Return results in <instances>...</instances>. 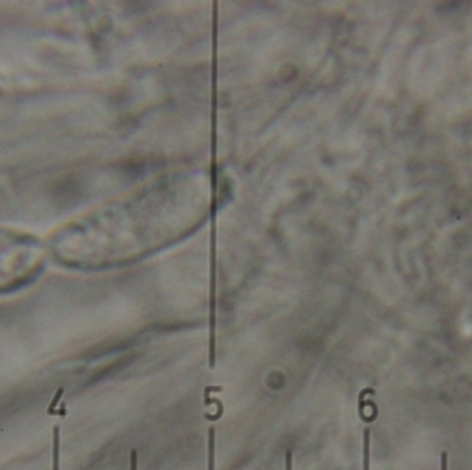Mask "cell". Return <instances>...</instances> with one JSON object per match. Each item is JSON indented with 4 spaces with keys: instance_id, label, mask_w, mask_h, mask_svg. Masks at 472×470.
<instances>
[{
    "instance_id": "cell-1",
    "label": "cell",
    "mask_w": 472,
    "mask_h": 470,
    "mask_svg": "<svg viewBox=\"0 0 472 470\" xmlns=\"http://www.w3.org/2000/svg\"><path fill=\"white\" fill-rule=\"evenodd\" d=\"M231 192L225 172L216 168L166 172L55 230L47 252L69 269L109 266L143 250V241L214 218Z\"/></svg>"
},
{
    "instance_id": "cell-2",
    "label": "cell",
    "mask_w": 472,
    "mask_h": 470,
    "mask_svg": "<svg viewBox=\"0 0 472 470\" xmlns=\"http://www.w3.org/2000/svg\"><path fill=\"white\" fill-rule=\"evenodd\" d=\"M47 247L33 235L0 228V294L32 283L46 265Z\"/></svg>"
},
{
    "instance_id": "cell-3",
    "label": "cell",
    "mask_w": 472,
    "mask_h": 470,
    "mask_svg": "<svg viewBox=\"0 0 472 470\" xmlns=\"http://www.w3.org/2000/svg\"><path fill=\"white\" fill-rule=\"evenodd\" d=\"M53 470H59V427L53 429Z\"/></svg>"
},
{
    "instance_id": "cell-4",
    "label": "cell",
    "mask_w": 472,
    "mask_h": 470,
    "mask_svg": "<svg viewBox=\"0 0 472 470\" xmlns=\"http://www.w3.org/2000/svg\"><path fill=\"white\" fill-rule=\"evenodd\" d=\"M363 470H370V429L363 431Z\"/></svg>"
},
{
    "instance_id": "cell-5",
    "label": "cell",
    "mask_w": 472,
    "mask_h": 470,
    "mask_svg": "<svg viewBox=\"0 0 472 470\" xmlns=\"http://www.w3.org/2000/svg\"><path fill=\"white\" fill-rule=\"evenodd\" d=\"M137 462H138V454L137 451H131V455H130V470H137Z\"/></svg>"
},
{
    "instance_id": "cell-6",
    "label": "cell",
    "mask_w": 472,
    "mask_h": 470,
    "mask_svg": "<svg viewBox=\"0 0 472 470\" xmlns=\"http://www.w3.org/2000/svg\"><path fill=\"white\" fill-rule=\"evenodd\" d=\"M286 470H293V452H286Z\"/></svg>"
},
{
    "instance_id": "cell-7",
    "label": "cell",
    "mask_w": 472,
    "mask_h": 470,
    "mask_svg": "<svg viewBox=\"0 0 472 470\" xmlns=\"http://www.w3.org/2000/svg\"><path fill=\"white\" fill-rule=\"evenodd\" d=\"M441 470H448V452H442L441 455Z\"/></svg>"
}]
</instances>
